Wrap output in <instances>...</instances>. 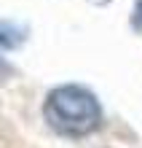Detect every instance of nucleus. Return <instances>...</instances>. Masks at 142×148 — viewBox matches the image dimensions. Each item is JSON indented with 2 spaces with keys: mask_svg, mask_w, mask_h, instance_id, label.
<instances>
[{
  "mask_svg": "<svg viewBox=\"0 0 142 148\" xmlns=\"http://www.w3.org/2000/svg\"><path fill=\"white\" fill-rule=\"evenodd\" d=\"M43 119L56 135L86 137L99 129L102 105L91 89L81 84H62L48 92L43 102Z\"/></svg>",
  "mask_w": 142,
  "mask_h": 148,
  "instance_id": "1",
  "label": "nucleus"
},
{
  "mask_svg": "<svg viewBox=\"0 0 142 148\" xmlns=\"http://www.w3.org/2000/svg\"><path fill=\"white\" fill-rule=\"evenodd\" d=\"M24 40V27H19L16 22L0 19V49H16Z\"/></svg>",
  "mask_w": 142,
  "mask_h": 148,
  "instance_id": "2",
  "label": "nucleus"
},
{
  "mask_svg": "<svg viewBox=\"0 0 142 148\" xmlns=\"http://www.w3.org/2000/svg\"><path fill=\"white\" fill-rule=\"evenodd\" d=\"M131 22H134V27L142 30V0H137V5H134V16H131Z\"/></svg>",
  "mask_w": 142,
  "mask_h": 148,
  "instance_id": "3",
  "label": "nucleus"
}]
</instances>
